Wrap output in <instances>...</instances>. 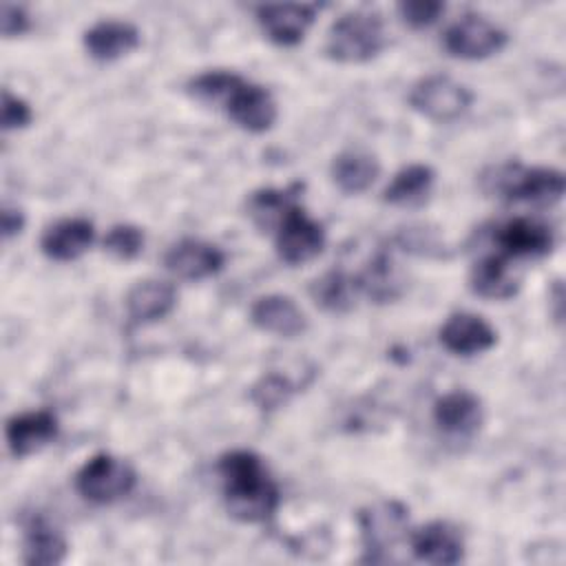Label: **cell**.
Instances as JSON below:
<instances>
[{
    "mask_svg": "<svg viewBox=\"0 0 566 566\" xmlns=\"http://www.w3.org/2000/svg\"><path fill=\"white\" fill-rule=\"evenodd\" d=\"M274 245L281 261L287 265H303L323 252L325 230L296 203L274 230Z\"/></svg>",
    "mask_w": 566,
    "mask_h": 566,
    "instance_id": "obj_7",
    "label": "cell"
},
{
    "mask_svg": "<svg viewBox=\"0 0 566 566\" xmlns=\"http://www.w3.org/2000/svg\"><path fill=\"white\" fill-rule=\"evenodd\" d=\"M31 119H33L31 106L22 97L4 88L2 91V128L4 130L24 128L27 124H31Z\"/></svg>",
    "mask_w": 566,
    "mask_h": 566,
    "instance_id": "obj_31",
    "label": "cell"
},
{
    "mask_svg": "<svg viewBox=\"0 0 566 566\" xmlns=\"http://www.w3.org/2000/svg\"><path fill=\"white\" fill-rule=\"evenodd\" d=\"M298 186L261 188L248 197V214L261 230H276L292 206H296Z\"/></svg>",
    "mask_w": 566,
    "mask_h": 566,
    "instance_id": "obj_26",
    "label": "cell"
},
{
    "mask_svg": "<svg viewBox=\"0 0 566 566\" xmlns=\"http://www.w3.org/2000/svg\"><path fill=\"white\" fill-rule=\"evenodd\" d=\"M69 553V544L64 535L42 515H33L24 524L22 537V555L31 566H55L64 562Z\"/></svg>",
    "mask_w": 566,
    "mask_h": 566,
    "instance_id": "obj_22",
    "label": "cell"
},
{
    "mask_svg": "<svg viewBox=\"0 0 566 566\" xmlns=\"http://www.w3.org/2000/svg\"><path fill=\"white\" fill-rule=\"evenodd\" d=\"M314 15H316V4H305V2L256 7V20L263 33L281 46H292L301 42L305 31L314 22Z\"/></svg>",
    "mask_w": 566,
    "mask_h": 566,
    "instance_id": "obj_12",
    "label": "cell"
},
{
    "mask_svg": "<svg viewBox=\"0 0 566 566\" xmlns=\"http://www.w3.org/2000/svg\"><path fill=\"white\" fill-rule=\"evenodd\" d=\"M396 241L402 245V250L416 252V254H442L438 239L431 234V230L422 228V226H413V228H405L398 232Z\"/></svg>",
    "mask_w": 566,
    "mask_h": 566,
    "instance_id": "obj_32",
    "label": "cell"
},
{
    "mask_svg": "<svg viewBox=\"0 0 566 566\" xmlns=\"http://www.w3.org/2000/svg\"><path fill=\"white\" fill-rule=\"evenodd\" d=\"M387 44L385 24L378 11L354 9L336 18L327 31V57L345 64H358L376 57Z\"/></svg>",
    "mask_w": 566,
    "mask_h": 566,
    "instance_id": "obj_2",
    "label": "cell"
},
{
    "mask_svg": "<svg viewBox=\"0 0 566 566\" xmlns=\"http://www.w3.org/2000/svg\"><path fill=\"white\" fill-rule=\"evenodd\" d=\"M137 484L135 469L111 453L91 455L75 473L77 493L95 504H111L126 497Z\"/></svg>",
    "mask_w": 566,
    "mask_h": 566,
    "instance_id": "obj_4",
    "label": "cell"
},
{
    "mask_svg": "<svg viewBox=\"0 0 566 566\" xmlns=\"http://www.w3.org/2000/svg\"><path fill=\"white\" fill-rule=\"evenodd\" d=\"M332 179L345 195H358L365 192L378 177L380 164L378 159L360 148L343 150L332 161Z\"/></svg>",
    "mask_w": 566,
    "mask_h": 566,
    "instance_id": "obj_24",
    "label": "cell"
},
{
    "mask_svg": "<svg viewBox=\"0 0 566 566\" xmlns=\"http://www.w3.org/2000/svg\"><path fill=\"white\" fill-rule=\"evenodd\" d=\"M444 11V4L438 2V0H409V2H400L398 4V13L400 18L416 27V29H422V27H429L431 22L438 20V15Z\"/></svg>",
    "mask_w": 566,
    "mask_h": 566,
    "instance_id": "obj_30",
    "label": "cell"
},
{
    "mask_svg": "<svg viewBox=\"0 0 566 566\" xmlns=\"http://www.w3.org/2000/svg\"><path fill=\"white\" fill-rule=\"evenodd\" d=\"M226 263V254L219 245L201 239H181L172 243L164 254V265L170 274L186 281H201L217 274Z\"/></svg>",
    "mask_w": 566,
    "mask_h": 566,
    "instance_id": "obj_10",
    "label": "cell"
},
{
    "mask_svg": "<svg viewBox=\"0 0 566 566\" xmlns=\"http://www.w3.org/2000/svg\"><path fill=\"white\" fill-rule=\"evenodd\" d=\"M104 248L122 261L135 259L144 250V232L137 226L117 223L104 237Z\"/></svg>",
    "mask_w": 566,
    "mask_h": 566,
    "instance_id": "obj_28",
    "label": "cell"
},
{
    "mask_svg": "<svg viewBox=\"0 0 566 566\" xmlns=\"http://www.w3.org/2000/svg\"><path fill=\"white\" fill-rule=\"evenodd\" d=\"M358 292H363L374 303H389L398 298L405 290V279L394 261V256L385 250L376 252L371 261L365 265V270L354 276Z\"/></svg>",
    "mask_w": 566,
    "mask_h": 566,
    "instance_id": "obj_23",
    "label": "cell"
},
{
    "mask_svg": "<svg viewBox=\"0 0 566 566\" xmlns=\"http://www.w3.org/2000/svg\"><path fill=\"white\" fill-rule=\"evenodd\" d=\"M292 387L287 385L285 378L270 374L263 376L254 387H252V400L261 407V409H276L281 402H285V398L290 396Z\"/></svg>",
    "mask_w": 566,
    "mask_h": 566,
    "instance_id": "obj_29",
    "label": "cell"
},
{
    "mask_svg": "<svg viewBox=\"0 0 566 566\" xmlns=\"http://www.w3.org/2000/svg\"><path fill=\"white\" fill-rule=\"evenodd\" d=\"M139 29L128 20H99L84 31V49L99 62L117 60L139 46Z\"/></svg>",
    "mask_w": 566,
    "mask_h": 566,
    "instance_id": "obj_19",
    "label": "cell"
},
{
    "mask_svg": "<svg viewBox=\"0 0 566 566\" xmlns=\"http://www.w3.org/2000/svg\"><path fill=\"white\" fill-rule=\"evenodd\" d=\"M95 241V226L84 217H69L51 223L40 239L42 252L53 261H75Z\"/></svg>",
    "mask_w": 566,
    "mask_h": 566,
    "instance_id": "obj_18",
    "label": "cell"
},
{
    "mask_svg": "<svg viewBox=\"0 0 566 566\" xmlns=\"http://www.w3.org/2000/svg\"><path fill=\"white\" fill-rule=\"evenodd\" d=\"M469 287L482 298L506 301L517 294L520 276L502 254H489L473 263L469 272Z\"/></svg>",
    "mask_w": 566,
    "mask_h": 566,
    "instance_id": "obj_21",
    "label": "cell"
},
{
    "mask_svg": "<svg viewBox=\"0 0 566 566\" xmlns=\"http://www.w3.org/2000/svg\"><path fill=\"white\" fill-rule=\"evenodd\" d=\"M442 42L453 57L482 60L504 49L506 33L489 18L480 13H467L453 24H449V29L442 35Z\"/></svg>",
    "mask_w": 566,
    "mask_h": 566,
    "instance_id": "obj_8",
    "label": "cell"
},
{
    "mask_svg": "<svg viewBox=\"0 0 566 566\" xmlns=\"http://www.w3.org/2000/svg\"><path fill=\"white\" fill-rule=\"evenodd\" d=\"M495 241L504 256H544L553 250V228L533 217H515L502 223L495 232Z\"/></svg>",
    "mask_w": 566,
    "mask_h": 566,
    "instance_id": "obj_15",
    "label": "cell"
},
{
    "mask_svg": "<svg viewBox=\"0 0 566 566\" xmlns=\"http://www.w3.org/2000/svg\"><path fill=\"white\" fill-rule=\"evenodd\" d=\"M239 128L250 133H265L274 126L279 108L268 88L248 82L239 75V80L228 91L223 104L219 106Z\"/></svg>",
    "mask_w": 566,
    "mask_h": 566,
    "instance_id": "obj_9",
    "label": "cell"
},
{
    "mask_svg": "<svg viewBox=\"0 0 566 566\" xmlns=\"http://www.w3.org/2000/svg\"><path fill=\"white\" fill-rule=\"evenodd\" d=\"M177 301L175 285L159 279L137 281L124 298L128 318L135 323H155L164 318Z\"/></svg>",
    "mask_w": 566,
    "mask_h": 566,
    "instance_id": "obj_20",
    "label": "cell"
},
{
    "mask_svg": "<svg viewBox=\"0 0 566 566\" xmlns=\"http://www.w3.org/2000/svg\"><path fill=\"white\" fill-rule=\"evenodd\" d=\"M24 228V212L15 206H4L2 208V237L11 239L20 234Z\"/></svg>",
    "mask_w": 566,
    "mask_h": 566,
    "instance_id": "obj_34",
    "label": "cell"
},
{
    "mask_svg": "<svg viewBox=\"0 0 566 566\" xmlns=\"http://www.w3.org/2000/svg\"><path fill=\"white\" fill-rule=\"evenodd\" d=\"M493 190L509 201L553 206L564 195V172L557 168H524L506 164L495 168Z\"/></svg>",
    "mask_w": 566,
    "mask_h": 566,
    "instance_id": "obj_3",
    "label": "cell"
},
{
    "mask_svg": "<svg viewBox=\"0 0 566 566\" xmlns=\"http://www.w3.org/2000/svg\"><path fill=\"white\" fill-rule=\"evenodd\" d=\"M471 91L442 73L420 77L409 91L411 108L431 122L458 119L471 106Z\"/></svg>",
    "mask_w": 566,
    "mask_h": 566,
    "instance_id": "obj_6",
    "label": "cell"
},
{
    "mask_svg": "<svg viewBox=\"0 0 566 566\" xmlns=\"http://www.w3.org/2000/svg\"><path fill=\"white\" fill-rule=\"evenodd\" d=\"M250 321L268 334L296 338L307 329V318L294 298L285 294H263L250 305Z\"/></svg>",
    "mask_w": 566,
    "mask_h": 566,
    "instance_id": "obj_14",
    "label": "cell"
},
{
    "mask_svg": "<svg viewBox=\"0 0 566 566\" xmlns=\"http://www.w3.org/2000/svg\"><path fill=\"white\" fill-rule=\"evenodd\" d=\"M497 332L489 321L473 312H455L440 327V343L447 352L458 356H475L491 349Z\"/></svg>",
    "mask_w": 566,
    "mask_h": 566,
    "instance_id": "obj_13",
    "label": "cell"
},
{
    "mask_svg": "<svg viewBox=\"0 0 566 566\" xmlns=\"http://www.w3.org/2000/svg\"><path fill=\"white\" fill-rule=\"evenodd\" d=\"M433 181H436V172L431 166L427 164L405 166L394 175V179L382 190V201L391 206H402V208L420 206L429 197Z\"/></svg>",
    "mask_w": 566,
    "mask_h": 566,
    "instance_id": "obj_25",
    "label": "cell"
},
{
    "mask_svg": "<svg viewBox=\"0 0 566 566\" xmlns=\"http://www.w3.org/2000/svg\"><path fill=\"white\" fill-rule=\"evenodd\" d=\"M27 29H29V15H27V11H24L22 7H18V4L4 2V4H2V33H4L7 38H11V35L24 33Z\"/></svg>",
    "mask_w": 566,
    "mask_h": 566,
    "instance_id": "obj_33",
    "label": "cell"
},
{
    "mask_svg": "<svg viewBox=\"0 0 566 566\" xmlns=\"http://www.w3.org/2000/svg\"><path fill=\"white\" fill-rule=\"evenodd\" d=\"M482 418L484 409L480 398L467 389H453L433 402V422L449 436H473L480 429Z\"/></svg>",
    "mask_w": 566,
    "mask_h": 566,
    "instance_id": "obj_16",
    "label": "cell"
},
{
    "mask_svg": "<svg viewBox=\"0 0 566 566\" xmlns=\"http://www.w3.org/2000/svg\"><path fill=\"white\" fill-rule=\"evenodd\" d=\"M57 429L60 424L53 411H24L7 420V444L15 458H24L53 442Z\"/></svg>",
    "mask_w": 566,
    "mask_h": 566,
    "instance_id": "obj_17",
    "label": "cell"
},
{
    "mask_svg": "<svg viewBox=\"0 0 566 566\" xmlns=\"http://www.w3.org/2000/svg\"><path fill=\"white\" fill-rule=\"evenodd\" d=\"M221 493L228 513L245 524H259L274 515L281 495L263 460L248 449H234L219 458Z\"/></svg>",
    "mask_w": 566,
    "mask_h": 566,
    "instance_id": "obj_1",
    "label": "cell"
},
{
    "mask_svg": "<svg viewBox=\"0 0 566 566\" xmlns=\"http://www.w3.org/2000/svg\"><path fill=\"white\" fill-rule=\"evenodd\" d=\"M409 546L418 562L433 566H453L464 559L462 533L442 520L429 522L409 533Z\"/></svg>",
    "mask_w": 566,
    "mask_h": 566,
    "instance_id": "obj_11",
    "label": "cell"
},
{
    "mask_svg": "<svg viewBox=\"0 0 566 566\" xmlns=\"http://www.w3.org/2000/svg\"><path fill=\"white\" fill-rule=\"evenodd\" d=\"M365 562H389V551L409 537L407 509L396 500L365 506L358 513Z\"/></svg>",
    "mask_w": 566,
    "mask_h": 566,
    "instance_id": "obj_5",
    "label": "cell"
},
{
    "mask_svg": "<svg viewBox=\"0 0 566 566\" xmlns=\"http://www.w3.org/2000/svg\"><path fill=\"white\" fill-rule=\"evenodd\" d=\"M358 294L354 276H347L343 270H327L310 285V296L316 305L327 312H345L354 305V296Z\"/></svg>",
    "mask_w": 566,
    "mask_h": 566,
    "instance_id": "obj_27",
    "label": "cell"
}]
</instances>
